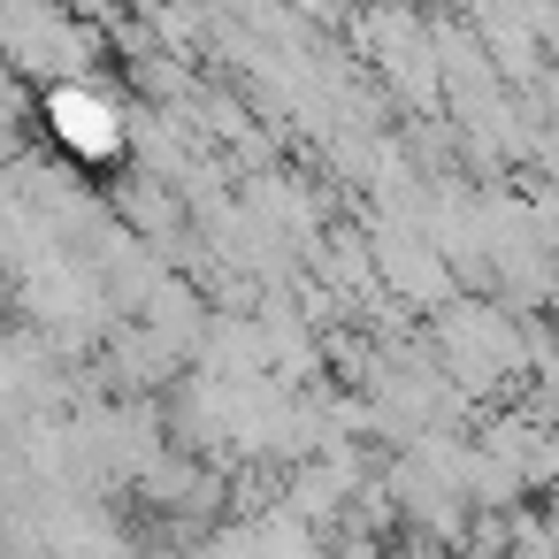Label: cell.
Returning a JSON list of instances; mask_svg holds the SVG:
<instances>
[{
  "instance_id": "cell-1",
  "label": "cell",
  "mask_w": 559,
  "mask_h": 559,
  "mask_svg": "<svg viewBox=\"0 0 559 559\" xmlns=\"http://www.w3.org/2000/svg\"><path fill=\"white\" fill-rule=\"evenodd\" d=\"M47 116H55V131L78 146V154H116V139H123V123H116V108L100 100V93H55L47 100Z\"/></svg>"
}]
</instances>
